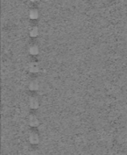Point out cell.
<instances>
[{"instance_id":"cell-1","label":"cell","mask_w":127,"mask_h":155,"mask_svg":"<svg viewBox=\"0 0 127 155\" xmlns=\"http://www.w3.org/2000/svg\"><path fill=\"white\" fill-rule=\"evenodd\" d=\"M27 105L32 110H36L40 106V100L36 95L31 94L27 98Z\"/></svg>"},{"instance_id":"cell-2","label":"cell","mask_w":127,"mask_h":155,"mask_svg":"<svg viewBox=\"0 0 127 155\" xmlns=\"http://www.w3.org/2000/svg\"><path fill=\"white\" fill-rule=\"evenodd\" d=\"M27 140L29 142V143L33 144V145H36L40 143L41 141V137L38 134V132L36 131H30L27 134Z\"/></svg>"},{"instance_id":"cell-3","label":"cell","mask_w":127,"mask_h":155,"mask_svg":"<svg viewBox=\"0 0 127 155\" xmlns=\"http://www.w3.org/2000/svg\"><path fill=\"white\" fill-rule=\"evenodd\" d=\"M27 124H28V125H29L30 127H32V128H36V127H38L39 124H40V120H39V118H38L37 115H35V114H29L28 117H27Z\"/></svg>"},{"instance_id":"cell-4","label":"cell","mask_w":127,"mask_h":155,"mask_svg":"<svg viewBox=\"0 0 127 155\" xmlns=\"http://www.w3.org/2000/svg\"><path fill=\"white\" fill-rule=\"evenodd\" d=\"M40 86H41V83H40V81L37 78L31 79L28 82V84H27V87H28L29 91H31V92H36V91H38L40 89Z\"/></svg>"},{"instance_id":"cell-5","label":"cell","mask_w":127,"mask_h":155,"mask_svg":"<svg viewBox=\"0 0 127 155\" xmlns=\"http://www.w3.org/2000/svg\"><path fill=\"white\" fill-rule=\"evenodd\" d=\"M27 71L30 73V74H36L40 71V64L38 62H35V61H32L30 63H28L27 64Z\"/></svg>"},{"instance_id":"cell-6","label":"cell","mask_w":127,"mask_h":155,"mask_svg":"<svg viewBox=\"0 0 127 155\" xmlns=\"http://www.w3.org/2000/svg\"><path fill=\"white\" fill-rule=\"evenodd\" d=\"M39 51H40V48L37 44L32 43L28 45L27 46V52L30 55H37L39 54Z\"/></svg>"},{"instance_id":"cell-7","label":"cell","mask_w":127,"mask_h":155,"mask_svg":"<svg viewBox=\"0 0 127 155\" xmlns=\"http://www.w3.org/2000/svg\"><path fill=\"white\" fill-rule=\"evenodd\" d=\"M40 16V12L37 8H31L28 11V17L31 20H36Z\"/></svg>"},{"instance_id":"cell-8","label":"cell","mask_w":127,"mask_h":155,"mask_svg":"<svg viewBox=\"0 0 127 155\" xmlns=\"http://www.w3.org/2000/svg\"><path fill=\"white\" fill-rule=\"evenodd\" d=\"M28 34L31 37H36L39 35V27L36 25H33L29 28Z\"/></svg>"},{"instance_id":"cell-9","label":"cell","mask_w":127,"mask_h":155,"mask_svg":"<svg viewBox=\"0 0 127 155\" xmlns=\"http://www.w3.org/2000/svg\"><path fill=\"white\" fill-rule=\"evenodd\" d=\"M30 1H32V2H35V1H36V0H30Z\"/></svg>"}]
</instances>
